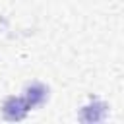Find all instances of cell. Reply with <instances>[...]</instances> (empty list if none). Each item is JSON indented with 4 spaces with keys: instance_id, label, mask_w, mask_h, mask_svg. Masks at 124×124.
Instances as JSON below:
<instances>
[{
    "instance_id": "1",
    "label": "cell",
    "mask_w": 124,
    "mask_h": 124,
    "mask_svg": "<svg viewBox=\"0 0 124 124\" xmlns=\"http://www.w3.org/2000/svg\"><path fill=\"white\" fill-rule=\"evenodd\" d=\"M29 110H31V107H29L25 95H23V97L12 95V97H8V99L2 103V116H4L6 120H10V122L23 120Z\"/></svg>"
},
{
    "instance_id": "2",
    "label": "cell",
    "mask_w": 124,
    "mask_h": 124,
    "mask_svg": "<svg viewBox=\"0 0 124 124\" xmlns=\"http://www.w3.org/2000/svg\"><path fill=\"white\" fill-rule=\"evenodd\" d=\"M108 118V105L103 101H93L85 107H81L78 120L79 122H103Z\"/></svg>"
},
{
    "instance_id": "3",
    "label": "cell",
    "mask_w": 124,
    "mask_h": 124,
    "mask_svg": "<svg viewBox=\"0 0 124 124\" xmlns=\"http://www.w3.org/2000/svg\"><path fill=\"white\" fill-rule=\"evenodd\" d=\"M25 99H27V103H29L31 108L41 107L48 99V87L43 85V83H39V81H33L29 85H25Z\"/></svg>"
}]
</instances>
